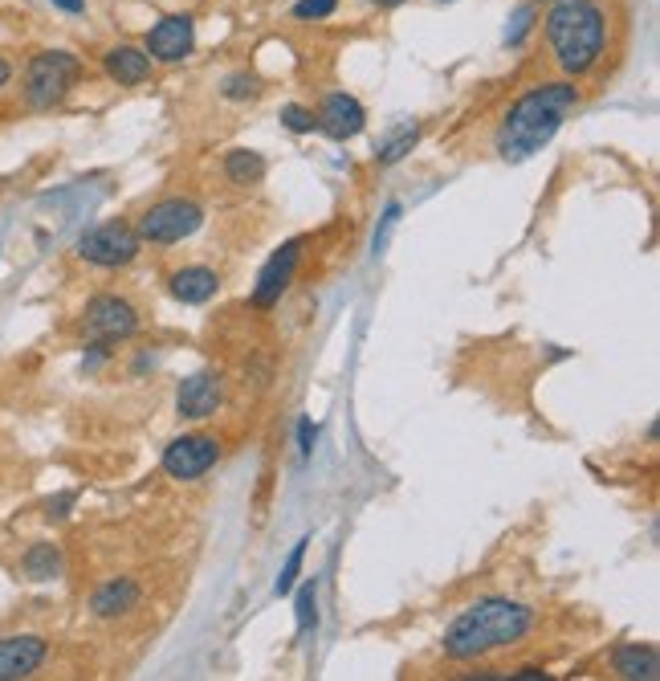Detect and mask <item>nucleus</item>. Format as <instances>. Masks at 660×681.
Returning <instances> with one entry per match:
<instances>
[{"label":"nucleus","instance_id":"obj_1","mask_svg":"<svg viewBox=\"0 0 660 681\" xmlns=\"http://www.w3.org/2000/svg\"><path fill=\"white\" fill-rule=\"evenodd\" d=\"M574 106H579V87L571 82H546V87H534L531 94L510 106L502 130H498V151L502 160H531L534 151H543L559 127L567 123Z\"/></svg>","mask_w":660,"mask_h":681},{"label":"nucleus","instance_id":"obj_2","mask_svg":"<svg viewBox=\"0 0 660 681\" xmlns=\"http://www.w3.org/2000/svg\"><path fill=\"white\" fill-rule=\"evenodd\" d=\"M531 628H534V612L526 604L489 595V600H477L474 609H465L457 621L448 624L441 649L453 661H474V657H486V652L514 649Z\"/></svg>","mask_w":660,"mask_h":681},{"label":"nucleus","instance_id":"obj_3","mask_svg":"<svg viewBox=\"0 0 660 681\" xmlns=\"http://www.w3.org/2000/svg\"><path fill=\"white\" fill-rule=\"evenodd\" d=\"M546 42L567 73H588L603 54L607 21L595 0H559L546 16Z\"/></svg>","mask_w":660,"mask_h":681},{"label":"nucleus","instance_id":"obj_4","mask_svg":"<svg viewBox=\"0 0 660 681\" xmlns=\"http://www.w3.org/2000/svg\"><path fill=\"white\" fill-rule=\"evenodd\" d=\"M78 78H82V61L70 49H42L25 70V102L33 111H49L70 94Z\"/></svg>","mask_w":660,"mask_h":681},{"label":"nucleus","instance_id":"obj_5","mask_svg":"<svg viewBox=\"0 0 660 681\" xmlns=\"http://www.w3.org/2000/svg\"><path fill=\"white\" fill-rule=\"evenodd\" d=\"M204 225V213L196 201H159L151 204L144 217H139V241H151V246H175Z\"/></svg>","mask_w":660,"mask_h":681},{"label":"nucleus","instance_id":"obj_6","mask_svg":"<svg viewBox=\"0 0 660 681\" xmlns=\"http://www.w3.org/2000/svg\"><path fill=\"white\" fill-rule=\"evenodd\" d=\"M135 253H139V232L127 229V225H118V220L90 229L87 237L78 241V258L90 261V265H106V270L135 261Z\"/></svg>","mask_w":660,"mask_h":681},{"label":"nucleus","instance_id":"obj_7","mask_svg":"<svg viewBox=\"0 0 660 681\" xmlns=\"http://www.w3.org/2000/svg\"><path fill=\"white\" fill-rule=\"evenodd\" d=\"M139 327V315L127 298L118 294H99L87 303V331L99 339V343H111V339H127Z\"/></svg>","mask_w":660,"mask_h":681},{"label":"nucleus","instance_id":"obj_8","mask_svg":"<svg viewBox=\"0 0 660 681\" xmlns=\"http://www.w3.org/2000/svg\"><path fill=\"white\" fill-rule=\"evenodd\" d=\"M220 457V445L213 436H180L163 450V469L180 481H196L201 474H208Z\"/></svg>","mask_w":660,"mask_h":681},{"label":"nucleus","instance_id":"obj_9","mask_svg":"<svg viewBox=\"0 0 660 681\" xmlns=\"http://www.w3.org/2000/svg\"><path fill=\"white\" fill-rule=\"evenodd\" d=\"M192 45H196V25H192V16L187 13L163 16L156 30L147 33V58L172 66V61H184L187 54H192Z\"/></svg>","mask_w":660,"mask_h":681},{"label":"nucleus","instance_id":"obj_10","mask_svg":"<svg viewBox=\"0 0 660 681\" xmlns=\"http://www.w3.org/2000/svg\"><path fill=\"white\" fill-rule=\"evenodd\" d=\"M225 405V379L220 372H196L187 376L175 391V408L187 421H204V417H216V408Z\"/></svg>","mask_w":660,"mask_h":681},{"label":"nucleus","instance_id":"obj_11","mask_svg":"<svg viewBox=\"0 0 660 681\" xmlns=\"http://www.w3.org/2000/svg\"><path fill=\"white\" fill-rule=\"evenodd\" d=\"M45 657H49L45 637H33V633H21V637H0V681L33 678V673L45 666Z\"/></svg>","mask_w":660,"mask_h":681},{"label":"nucleus","instance_id":"obj_12","mask_svg":"<svg viewBox=\"0 0 660 681\" xmlns=\"http://www.w3.org/2000/svg\"><path fill=\"white\" fill-rule=\"evenodd\" d=\"M298 258H301V241H286V246L277 249L265 265H261L258 274V291H253V303L265 310V306H273L282 294H286L289 277H294V270H298Z\"/></svg>","mask_w":660,"mask_h":681},{"label":"nucleus","instance_id":"obj_13","mask_svg":"<svg viewBox=\"0 0 660 681\" xmlns=\"http://www.w3.org/2000/svg\"><path fill=\"white\" fill-rule=\"evenodd\" d=\"M367 123V111L360 106V99H351V94H330L322 102V111H318V130L330 135V139H355Z\"/></svg>","mask_w":660,"mask_h":681},{"label":"nucleus","instance_id":"obj_14","mask_svg":"<svg viewBox=\"0 0 660 681\" xmlns=\"http://www.w3.org/2000/svg\"><path fill=\"white\" fill-rule=\"evenodd\" d=\"M102 70L111 73V82H118V87H139V82H147V73H151V58H147V49L115 45V49H106Z\"/></svg>","mask_w":660,"mask_h":681},{"label":"nucleus","instance_id":"obj_15","mask_svg":"<svg viewBox=\"0 0 660 681\" xmlns=\"http://www.w3.org/2000/svg\"><path fill=\"white\" fill-rule=\"evenodd\" d=\"M216 291H220V277L213 270H204V265H187V270H175L172 274V294L187 306L208 303Z\"/></svg>","mask_w":660,"mask_h":681},{"label":"nucleus","instance_id":"obj_16","mask_svg":"<svg viewBox=\"0 0 660 681\" xmlns=\"http://www.w3.org/2000/svg\"><path fill=\"white\" fill-rule=\"evenodd\" d=\"M135 604H139V583L135 580H111L90 595V612L102 616V621H106V616H123V612H130Z\"/></svg>","mask_w":660,"mask_h":681},{"label":"nucleus","instance_id":"obj_17","mask_svg":"<svg viewBox=\"0 0 660 681\" xmlns=\"http://www.w3.org/2000/svg\"><path fill=\"white\" fill-rule=\"evenodd\" d=\"M612 666H616L619 678H631V681H657L660 673V657L652 645H619L616 657H612Z\"/></svg>","mask_w":660,"mask_h":681},{"label":"nucleus","instance_id":"obj_18","mask_svg":"<svg viewBox=\"0 0 660 681\" xmlns=\"http://www.w3.org/2000/svg\"><path fill=\"white\" fill-rule=\"evenodd\" d=\"M21 571L37 583L58 580L61 576V552L54 547V543H33L30 552H25V559H21Z\"/></svg>","mask_w":660,"mask_h":681},{"label":"nucleus","instance_id":"obj_19","mask_svg":"<svg viewBox=\"0 0 660 681\" xmlns=\"http://www.w3.org/2000/svg\"><path fill=\"white\" fill-rule=\"evenodd\" d=\"M225 175H229L232 184L249 189V184H258L261 175H265V160H261L258 151H244V147H237V151H229V160H225Z\"/></svg>","mask_w":660,"mask_h":681},{"label":"nucleus","instance_id":"obj_20","mask_svg":"<svg viewBox=\"0 0 660 681\" xmlns=\"http://www.w3.org/2000/svg\"><path fill=\"white\" fill-rule=\"evenodd\" d=\"M417 139H420V127H417V123H403V127H396L388 135V139L379 144L375 160H379V163H400L403 156H408V151L417 147Z\"/></svg>","mask_w":660,"mask_h":681},{"label":"nucleus","instance_id":"obj_21","mask_svg":"<svg viewBox=\"0 0 660 681\" xmlns=\"http://www.w3.org/2000/svg\"><path fill=\"white\" fill-rule=\"evenodd\" d=\"M294 609H298V633H310V628L318 624V588L315 583H301Z\"/></svg>","mask_w":660,"mask_h":681},{"label":"nucleus","instance_id":"obj_22","mask_svg":"<svg viewBox=\"0 0 660 681\" xmlns=\"http://www.w3.org/2000/svg\"><path fill=\"white\" fill-rule=\"evenodd\" d=\"M306 543H310V538H301V543H294V552H289L286 567H282V576H277V583H273V592H277V595H286L289 588L298 583L301 559H306Z\"/></svg>","mask_w":660,"mask_h":681},{"label":"nucleus","instance_id":"obj_23","mask_svg":"<svg viewBox=\"0 0 660 681\" xmlns=\"http://www.w3.org/2000/svg\"><path fill=\"white\" fill-rule=\"evenodd\" d=\"M282 123H286L294 135H310V130L318 127V115L315 111H306V106H298V102H289V106H282Z\"/></svg>","mask_w":660,"mask_h":681},{"label":"nucleus","instance_id":"obj_24","mask_svg":"<svg viewBox=\"0 0 660 681\" xmlns=\"http://www.w3.org/2000/svg\"><path fill=\"white\" fill-rule=\"evenodd\" d=\"M225 99H232V102L258 99V78H253V73H229V78H225Z\"/></svg>","mask_w":660,"mask_h":681},{"label":"nucleus","instance_id":"obj_25","mask_svg":"<svg viewBox=\"0 0 660 681\" xmlns=\"http://www.w3.org/2000/svg\"><path fill=\"white\" fill-rule=\"evenodd\" d=\"M334 9H339V0H298V4H294V16H298V21H327Z\"/></svg>","mask_w":660,"mask_h":681},{"label":"nucleus","instance_id":"obj_26","mask_svg":"<svg viewBox=\"0 0 660 681\" xmlns=\"http://www.w3.org/2000/svg\"><path fill=\"white\" fill-rule=\"evenodd\" d=\"M531 25H534V9H517V16H514V30H505V42L510 45H517L526 33H531Z\"/></svg>","mask_w":660,"mask_h":681},{"label":"nucleus","instance_id":"obj_27","mask_svg":"<svg viewBox=\"0 0 660 681\" xmlns=\"http://www.w3.org/2000/svg\"><path fill=\"white\" fill-rule=\"evenodd\" d=\"M298 450L301 457H310V450H315V424L310 421H298Z\"/></svg>","mask_w":660,"mask_h":681},{"label":"nucleus","instance_id":"obj_28","mask_svg":"<svg viewBox=\"0 0 660 681\" xmlns=\"http://www.w3.org/2000/svg\"><path fill=\"white\" fill-rule=\"evenodd\" d=\"M73 502V493H61L58 502H49V519H66V507Z\"/></svg>","mask_w":660,"mask_h":681},{"label":"nucleus","instance_id":"obj_29","mask_svg":"<svg viewBox=\"0 0 660 681\" xmlns=\"http://www.w3.org/2000/svg\"><path fill=\"white\" fill-rule=\"evenodd\" d=\"M54 4H58L61 13H73V16L87 13V0H54Z\"/></svg>","mask_w":660,"mask_h":681},{"label":"nucleus","instance_id":"obj_30","mask_svg":"<svg viewBox=\"0 0 660 681\" xmlns=\"http://www.w3.org/2000/svg\"><path fill=\"white\" fill-rule=\"evenodd\" d=\"M9 78H13V66H9V61L0 58V90L9 87Z\"/></svg>","mask_w":660,"mask_h":681},{"label":"nucleus","instance_id":"obj_31","mask_svg":"<svg viewBox=\"0 0 660 681\" xmlns=\"http://www.w3.org/2000/svg\"><path fill=\"white\" fill-rule=\"evenodd\" d=\"M372 4H379V9H396V4H403V0H372Z\"/></svg>","mask_w":660,"mask_h":681}]
</instances>
